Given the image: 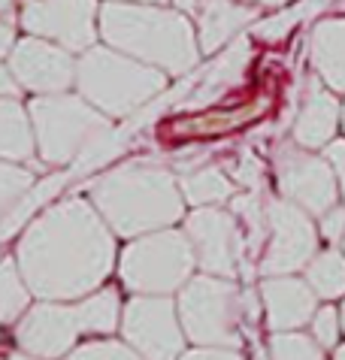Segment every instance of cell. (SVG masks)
Listing matches in <instances>:
<instances>
[{"instance_id": "obj_1", "label": "cell", "mask_w": 345, "mask_h": 360, "mask_svg": "<svg viewBox=\"0 0 345 360\" xmlns=\"http://www.w3.org/2000/svg\"><path fill=\"white\" fill-rule=\"evenodd\" d=\"M30 294L79 300L113 273L115 243L100 212L85 200H61L27 224L15 252Z\"/></svg>"}, {"instance_id": "obj_2", "label": "cell", "mask_w": 345, "mask_h": 360, "mask_svg": "<svg viewBox=\"0 0 345 360\" xmlns=\"http://www.w3.org/2000/svg\"><path fill=\"white\" fill-rule=\"evenodd\" d=\"M97 31L104 34L109 49L158 67L161 73L182 76L197 67V31L179 9L109 0L97 13Z\"/></svg>"}, {"instance_id": "obj_3", "label": "cell", "mask_w": 345, "mask_h": 360, "mask_svg": "<svg viewBox=\"0 0 345 360\" xmlns=\"http://www.w3.org/2000/svg\"><path fill=\"white\" fill-rule=\"evenodd\" d=\"M91 203L118 236L164 230L182 218V191L167 169L118 167L91 185Z\"/></svg>"}, {"instance_id": "obj_4", "label": "cell", "mask_w": 345, "mask_h": 360, "mask_svg": "<svg viewBox=\"0 0 345 360\" xmlns=\"http://www.w3.org/2000/svg\"><path fill=\"white\" fill-rule=\"evenodd\" d=\"M27 115L30 127H34L37 152L46 164H94L104 158L109 139H113L106 115L88 100L73 94L34 97Z\"/></svg>"}, {"instance_id": "obj_5", "label": "cell", "mask_w": 345, "mask_h": 360, "mask_svg": "<svg viewBox=\"0 0 345 360\" xmlns=\"http://www.w3.org/2000/svg\"><path fill=\"white\" fill-rule=\"evenodd\" d=\"M79 97L104 115H130L167 88V73L115 49L91 46L76 61Z\"/></svg>"}, {"instance_id": "obj_6", "label": "cell", "mask_w": 345, "mask_h": 360, "mask_svg": "<svg viewBox=\"0 0 345 360\" xmlns=\"http://www.w3.org/2000/svg\"><path fill=\"white\" fill-rule=\"evenodd\" d=\"M197 257L188 236L179 230H158L139 236L121 252L118 276L127 291L137 294H170L191 278Z\"/></svg>"}, {"instance_id": "obj_7", "label": "cell", "mask_w": 345, "mask_h": 360, "mask_svg": "<svg viewBox=\"0 0 345 360\" xmlns=\"http://www.w3.org/2000/svg\"><path fill=\"white\" fill-rule=\"evenodd\" d=\"M179 321L197 345L237 348L239 345V291L230 278L197 276L179 294Z\"/></svg>"}, {"instance_id": "obj_8", "label": "cell", "mask_w": 345, "mask_h": 360, "mask_svg": "<svg viewBox=\"0 0 345 360\" xmlns=\"http://www.w3.org/2000/svg\"><path fill=\"white\" fill-rule=\"evenodd\" d=\"M263 212H267V252H263L261 269L267 276H285L294 269H303L312 257L318 255V230L291 200L272 197L263 200Z\"/></svg>"}, {"instance_id": "obj_9", "label": "cell", "mask_w": 345, "mask_h": 360, "mask_svg": "<svg viewBox=\"0 0 345 360\" xmlns=\"http://www.w3.org/2000/svg\"><path fill=\"white\" fill-rule=\"evenodd\" d=\"M185 236L194 248L197 264L209 276L233 278L237 269L251 278V264L246 261V233L239 230V221L230 212L212 206H200L185 224Z\"/></svg>"}, {"instance_id": "obj_10", "label": "cell", "mask_w": 345, "mask_h": 360, "mask_svg": "<svg viewBox=\"0 0 345 360\" xmlns=\"http://www.w3.org/2000/svg\"><path fill=\"white\" fill-rule=\"evenodd\" d=\"M121 333L127 345L146 360H176L185 345L176 306L155 294H137L125 306Z\"/></svg>"}, {"instance_id": "obj_11", "label": "cell", "mask_w": 345, "mask_h": 360, "mask_svg": "<svg viewBox=\"0 0 345 360\" xmlns=\"http://www.w3.org/2000/svg\"><path fill=\"white\" fill-rule=\"evenodd\" d=\"M97 0H25L22 25L27 34L52 39L67 52H85L97 39Z\"/></svg>"}, {"instance_id": "obj_12", "label": "cell", "mask_w": 345, "mask_h": 360, "mask_svg": "<svg viewBox=\"0 0 345 360\" xmlns=\"http://www.w3.org/2000/svg\"><path fill=\"white\" fill-rule=\"evenodd\" d=\"M276 176L285 200L306 212L324 215L330 206H337V176L324 158L300 152L297 146H282L276 152Z\"/></svg>"}, {"instance_id": "obj_13", "label": "cell", "mask_w": 345, "mask_h": 360, "mask_svg": "<svg viewBox=\"0 0 345 360\" xmlns=\"http://www.w3.org/2000/svg\"><path fill=\"white\" fill-rule=\"evenodd\" d=\"M9 73L18 88H27L34 94H64L76 82V61L52 39L25 37L9 52Z\"/></svg>"}, {"instance_id": "obj_14", "label": "cell", "mask_w": 345, "mask_h": 360, "mask_svg": "<svg viewBox=\"0 0 345 360\" xmlns=\"http://www.w3.org/2000/svg\"><path fill=\"white\" fill-rule=\"evenodd\" d=\"M76 336H82L76 306H61L55 300H46V303L27 309V315L18 321L15 330L22 352L39 360H58L70 354L76 345Z\"/></svg>"}, {"instance_id": "obj_15", "label": "cell", "mask_w": 345, "mask_h": 360, "mask_svg": "<svg viewBox=\"0 0 345 360\" xmlns=\"http://www.w3.org/2000/svg\"><path fill=\"white\" fill-rule=\"evenodd\" d=\"M263 297V312H267V324L272 330H297L315 315V291L309 282H300L294 276H272L261 288Z\"/></svg>"}, {"instance_id": "obj_16", "label": "cell", "mask_w": 345, "mask_h": 360, "mask_svg": "<svg viewBox=\"0 0 345 360\" xmlns=\"http://www.w3.org/2000/svg\"><path fill=\"white\" fill-rule=\"evenodd\" d=\"M339 115H342L339 100L330 91H324L315 79H312L306 88V97H303V106L297 112V122H294V143L300 148L327 146L339 127Z\"/></svg>"}, {"instance_id": "obj_17", "label": "cell", "mask_w": 345, "mask_h": 360, "mask_svg": "<svg viewBox=\"0 0 345 360\" xmlns=\"http://www.w3.org/2000/svg\"><path fill=\"white\" fill-rule=\"evenodd\" d=\"M191 13L197 22V46L206 55L218 52L233 34L255 18V9L237 0H197Z\"/></svg>"}, {"instance_id": "obj_18", "label": "cell", "mask_w": 345, "mask_h": 360, "mask_svg": "<svg viewBox=\"0 0 345 360\" xmlns=\"http://www.w3.org/2000/svg\"><path fill=\"white\" fill-rule=\"evenodd\" d=\"M312 67L333 91H345V18H324L312 27Z\"/></svg>"}, {"instance_id": "obj_19", "label": "cell", "mask_w": 345, "mask_h": 360, "mask_svg": "<svg viewBox=\"0 0 345 360\" xmlns=\"http://www.w3.org/2000/svg\"><path fill=\"white\" fill-rule=\"evenodd\" d=\"M37 148L27 109L13 97H0V161H30Z\"/></svg>"}, {"instance_id": "obj_20", "label": "cell", "mask_w": 345, "mask_h": 360, "mask_svg": "<svg viewBox=\"0 0 345 360\" xmlns=\"http://www.w3.org/2000/svg\"><path fill=\"white\" fill-rule=\"evenodd\" d=\"M246 61H249V43L239 39V43H233L227 52L221 55V61L212 67V73L203 76L200 91H194V100L188 103V109L212 103V100H218L225 91H230V88L242 79V73H246Z\"/></svg>"}, {"instance_id": "obj_21", "label": "cell", "mask_w": 345, "mask_h": 360, "mask_svg": "<svg viewBox=\"0 0 345 360\" xmlns=\"http://www.w3.org/2000/svg\"><path fill=\"white\" fill-rule=\"evenodd\" d=\"M263 112V106H239V109H227V112H203L194 118H182L164 127V134L172 139H194V136H215L233 131V127L246 124L249 118H258Z\"/></svg>"}, {"instance_id": "obj_22", "label": "cell", "mask_w": 345, "mask_h": 360, "mask_svg": "<svg viewBox=\"0 0 345 360\" xmlns=\"http://www.w3.org/2000/svg\"><path fill=\"white\" fill-rule=\"evenodd\" d=\"M182 200H188L191 206H218L233 200V182L221 173L218 167H203L197 173H188L179 182Z\"/></svg>"}, {"instance_id": "obj_23", "label": "cell", "mask_w": 345, "mask_h": 360, "mask_svg": "<svg viewBox=\"0 0 345 360\" xmlns=\"http://www.w3.org/2000/svg\"><path fill=\"white\" fill-rule=\"evenodd\" d=\"M76 315L82 333H113L121 321V297L113 288L94 291L82 297V303H76Z\"/></svg>"}, {"instance_id": "obj_24", "label": "cell", "mask_w": 345, "mask_h": 360, "mask_svg": "<svg viewBox=\"0 0 345 360\" xmlns=\"http://www.w3.org/2000/svg\"><path fill=\"white\" fill-rule=\"evenodd\" d=\"M306 278L315 297H324V300L342 297L345 294V255L337 252V248H327V252L315 255L306 264Z\"/></svg>"}, {"instance_id": "obj_25", "label": "cell", "mask_w": 345, "mask_h": 360, "mask_svg": "<svg viewBox=\"0 0 345 360\" xmlns=\"http://www.w3.org/2000/svg\"><path fill=\"white\" fill-rule=\"evenodd\" d=\"M27 285L22 278V269L13 257H0V321L13 324L27 309Z\"/></svg>"}, {"instance_id": "obj_26", "label": "cell", "mask_w": 345, "mask_h": 360, "mask_svg": "<svg viewBox=\"0 0 345 360\" xmlns=\"http://www.w3.org/2000/svg\"><path fill=\"white\" fill-rule=\"evenodd\" d=\"M270 360H324V354L312 336L282 330L270 339Z\"/></svg>"}, {"instance_id": "obj_27", "label": "cell", "mask_w": 345, "mask_h": 360, "mask_svg": "<svg viewBox=\"0 0 345 360\" xmlns=\"http://www.w3.org/2000/svg\"><path fill=\"white\" fill-rule=\"evenodd\" d=\"M30 182H34V176L27 169L13 167L9 161H0V218L30 191Z\"/></svg>"}, {"instance_id": "obj_28", "label": "cell", "mask_w": 345, "mask_h": 360, "mask_svg": "<svg viewBox=\"0 0 345 360\" xmlns=\"http://www.w3.org/2000/svg\"><path fill=\"white\" fill-rule=\"evenodd\" d=\"M64 360H146V357H139L134 348L125 342L97 339V342H85V345L73 348L70 354H64Z\"/></svg>"}, {"instance_id": "obj_29", "label": "cell", "mask_w": 345, "mask_h": 360, "mask_svg": "<svg viewBox=\"0 0 345 360\" xmlns=\"http://www.w3.org/2000/svg\"><path fill=\"white\" fill-rule=\"evenodd\" d=\"M312 339L321 348H333L339 339V312L333 306H324L312 315Z\"/></svg>"}, {"instance_id": "obj_30", "label": "cell", "mask_w": 345, "mask_h": 360, "mask_svg": "<svg viewBox=\"0 0 345 360\" xmlns=\"http://www.w3.org/2000/svg\"><path fill=\"white\" fill-rule=\"evenodd\" d=\"M321 236L324 239H330V243H339V239L345 236V209L342 206H330L327 212L321 215Z\"/></svg>"}, {"instance_id": "obj_31", "label": "cell", "mask_w": 345, "mask_h": 360, "mask_svg": "<svg viewBox=\"0 0 345 360\" xmlns=\"http://www.w3.org/2000/svg\"><path fill=\"white\" fill-rule=\"evenodd\" d=\"M176 360H246L242 354H237L233 348H215V345H203V348H194L188 354H179Z\"/></svg>"}, {"instance_id": "obj_32", "label": "cell", "mask_w": 345, "mask_h": 360, "mask_svg": "<svg viewBox=\"0 0 345 360\" xmlns=\"http://www.w3.org/2000/svg\"><path fill=\"white\" fill-rule=\"evenodd\" d=\"M233 176H237L246 188H255V185L261 182V164H258L251 155H242L239 161H237V169H233Z\"/></svg>"}, {"instance_id": "obj_33", "label": "cell", "mask_w": 345, "mask_h": 360, "mask_svg": "<svg viewBox=\"0 0 345 360\" xmlns=\"http://www.w3.org/2000/svg\"><path fill=\"white\" fill-rule=\"evenodd\" d=\"M327 161H330L333 169H337L342 194H345V139H330L327 143Z\"/></svg>"}, {"instance_id": "obj_34", "label": "cell", "mask_w": 345, "mask_h": 360, "mask_svg": "<svg viewBox=\"0 0 345 360\" xmlns=\"http://www.w3.org/2000/svg\"><path fill=\"white\" fill-rule=\"evenodd\" d=\"M0 97H13V100L18 97V82L4 64H0Z\"/></svg>"}, {"instance_id": "obj_35", "label": "cell", "mask_w": 345, "mask_h": 360, "mask_svg": "<svg viewBox=\"0 0 345 360\" xmlns=\"http://www.w3.org/2000/svg\"><path fill=\"white\" fill-rule=\"evenodd\" d=\"M13 46H15V34H13V27L0 22V58H6L9 52H13Z\"/></svg>"}, {"instance_id": "obj_36", "label": "cell", "mask_w": 345, "mask_h": 360, "mask_svg": "<svg viewBox=\"0 0 345 360\" xmlns=\"http://www.w3.org/2000/svg\"><path fill=\"white\" fill-rule=\"evenodd\" d=\"M251 4H261V6H285L288 0H251Z\"/></svg>"}, {"instance_id": "obj_37", "label": "cell", "mask_w": 345, "mask_h": 360, "mask_svg": "<svg viewBox=\"0 0 345 360\" xmlns=\"http://www.w3.org/2000/svg\"><path fill=\"white\" fill-rule=\"evenodd\" d=\"M9 360H39V357H34V354H27V352H15Z\"/></svg>"}, {"instance_id": "obj_38", "label": "cell", "mask_w": 345, "mask_h": 360, "mask_svg": "<svg viewBox=\"0 0 345 360\" xmlns=\"http://www.w3.org/2000/svg\"><path fill=\"white\" fill-rule=\"evenodd\" d=\"M13 4H15V0H0V15H6L9 9H13Z\"/></svg>"}, {"instance_id": "obj_39", "label": "cell", "mask_w": 345, "mask_h": 360, "mask_svg": "<svg viewBox=\"0 0 345 360\" xmlns=\"http://www.w3.org/2000/svg\"><path fill=\"white\" fill-rule=\"evenodd\" d=\"M333 360H345V345H339L337 352H333Z\"/></svg>"}, {"instance_id": "obj_40", "label": "cell", "mask_w": 345, "mask_h": 360, "mask_svg": "<svg viewBox=\"0 0 345 360\" xmlns=\"http://www.w3.org/2000/svg\"><path fill=\"white\" fill-rule=\"evenodd\" d=\"M137 4H158L161 6V4H167V0H137Z\"/></svg>"}, {"instance_id": "obj_41", "label": "cell", "mask_w": 345, "mask_h": 360, "mask_svg": "<svg viewBox=\"0 0 345 360\" xmlns=\"http://www.w3.org/2000/svg\"><path fill=\"white\" fill-rule=\"evenodd\" d=\"M342 324H345V306H342Z\"/></svg>"}, {"instance_id": "obj_42", "label": "cell", "mask_w": 345, "mask_h": 360, "mask_svg": "<svg viewBox=\"0 0 345 360\" xmlns=\"http://www.w3.org/2000/svg\"><path fill=\"white\" fill-rule=\"evenodd\" d=\"M342 124H345V109H342Z\"/></svg>"}, {"instance_id": "obj_43", "label": "cell", "mask_w": 345, "mask_h": 360, "mask_svg": "<svg viewBox=\"0 0 345 360\" xmlns=\"http://www.w3.org/2000/svg\"><path fill=\"white\" fill-rule=\"evenodd\" d=\"M342 245H345V236H342Z\"/></svg>"}]
</instances>
